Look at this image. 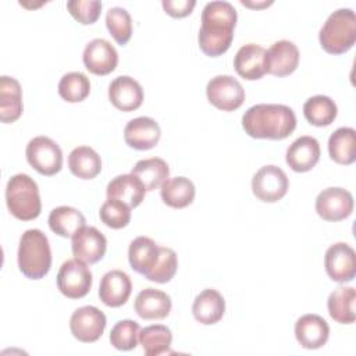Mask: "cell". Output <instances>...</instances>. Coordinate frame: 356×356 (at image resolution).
<instances>
[{"label": "cell", "instance_id": "6da1fadb", "mask_svg": "<svg viewBox=\"0 0 356 356\" xmlns=\"http://www.w3.org/2000/svg\"><path fill=\"white\" fill-rule=\"evenodd\" d=\"M236 18V10L228 1H210L204 6L197 42L206 56L218 57L229 49Z\"/></svg>", "mask_w": 356, "mask_h": 356}, {"label": "cell", "instance_id": "7a4b0ae2", "mask_svg": "<svg viewBox=\"0 0 356 356\" xmlns=\"http://www.w3.org/2000/svg\"><path fill=\"white\" fill-rule=\"evenodd\" d=\"M245 132L256 139L281 140L296 128V115L285 104L260 103L249 107L242 115Z\"/></svg>", "mask_w": 356, "mask_h": 356}, {"label": "cell", "instance_id": "3957f363", "mask_svg": "<svg viewBox=\"0 0 356 356\" xmlns=\"http://www.w3.org/2000/svg\"><path fill=\"white\" fill-rule=\"evenodd\" d=\"M18 267L29 280H40L49 273L51 267V250L47 236L40 229H26L21 235Z\"/></svg>", "mask_w": 356, "mask_h": 356}, {"label": "cell", "instance_id": "277c9868", "mask_svg": "<svg viewBox=\"0 0 356 356\" xmlns=\"http://www.w3.org/2000/svg\"><path fill=\"white\" fill-rule=\"evenodd\" d=\"M6 203L10 213L21 220H35L42 211L38 184L26 174L13 175L6 186Z\"/></svg>", "mask_w": 356, "mask_h": 356}, {"label": "cell", "instance_id": "5b68a950", "mask_svg": "<svg viewBox=\"0 0 356 356\" xmlns=\"http://www.w3.org/2000/svg\"><path fill=\"white\" fill-rule=\"evenodd\" d=\"M318 40L330 54H342L356 42V15L350 8H338L331 13L320 29Z\"/></svg>", "mask_w": 356, "mask_h": 356}, {"label": "cell", "instance_id": "8992f818", "mask_svg": "<svg viewBox=\"0 0 356 356\" xmlns=\"http://www.w3.org/2000/svg\"><path fill=\"white\" fill-rule=\"evenodd\" d=\"M28 163L42 175H54L63 167V152L60 146L47 136H35L26 145Z\"/></svg>", "mask_w": 356, "mask_h": 356}, {"label": "cell", "instance_id": "52a82bcc", "mask_svg": "<svg viewBox=\"0 0 356 356\" xmlns=\"http://www.w3.org/2000/svg\"><path fill=\"white\" fill-rule=\"evenodd\" d=\"M92 273L86 263L78 259H70L64 261L57 273L58 291L70 298L79 299L88 295L92 286Z\"/></svg>", "mask_w": 356, "mask_h": 356}, {"label": "cell", "instance_id": "ba28073f", "mask_svg": "<svg viewBox=\"0 0 356 356\" xmlns=\"http://www.w3.org/2000/svg\"><path fill=\"white\" fill-rule=\"evenodd\" d=\"M289 188V179L284 170L274 164L263 165L252 178L253 195L266 203L281 200Z\"/></svg>", "mask_w": 356, "mask_h": 356}, {"label": "cell", "instance_id": "9c48e42d", "mask_svg": "<svg viewBox=\"0 0 356 356\" xmlns=\"http://www.w3.org/2000/svg\"><path fill=\"white\" fill-rule=\"evenodd\" d=\"M209 102L222 111H234L245 102V89L241 82L231 75H217L206 86Z\"/></svg>", "mask_w": 356, "mask_h": 356}, {"label": "cell", "instance_id": "30bf717a", "mask_svg": "<svg viewBox=\"0 0 356 356\" xmlns=\"http://www.w3.org/2000/svg\"><path fill=\"white\" fill-rule=\"evenodd\" d=\"M107 320L104 313L95 306L78 307L70 318V330L81 342H96L104 332Z\"/></svg>", "mask_w": 356, "mask_h": 356}, {"label": "cell", "instance_id": "8fae6325", "mask_svg": "<svg viewBox=\"0 0 356 356\" xmlns=\"http://www.w3.org/2000/svg\"><path fill=\"white\" fill-rule=\"evenodd\" d=\"M316 211L325 221L345 220L353 211V196L343 188H325L316 197Z\"/></svg>", "mask_w": 356, "mask_h": 356}, {"label": "cell", "instance_id": "7c38bea8", "mask_svg": "<svg viewBox=\"0 0 356 356\" xmlns=\"http://www.w3.org/2000/svg\"><path fill=\"white\" fill-rule=\"evenodd\" d=\"M324 266L328 277L335 282H349L356 275V254L352 246L345 242L331 245L324 256Z\"/></svg>", "mask_w": 356, "mask_h": 356}, {"label": "cell", "instance_id": "4fadbf2b", "mask_svg": "<svg viewBox=\"0 0 356 356\" xmlns=\"http://www.w3.org/2000/svg\"><path fill=\"white\" fill-rule=\"evenodd\" d=\"M71 248L75 259L86 264H93L103 259L107 249V239L96 227L85 225L72 236Z\"/></svg>", "mask_w": 356, "mask_h": 356}, {"label": "cell", "instance_id": "5bb4252c", "mask_svg": "<svg viewBox=\"0 0 356 356\" xmlns=\"http://www.w3.org/2000/svg\"><path fill=\"white\" fill-rule=\"evenodd\" d=\"M82 58L86 70L95 75H107L113 72L118 64L115 47L102 38H96L85 46Z\"/></svg>", "mask_w": 356, "mask_h": 356}, {"label": "cell", "instance_id": "9a60e30c", "mask_svg": "<svg viewBox=\"0 0 356 356\" xmlns=\"http://www.w3.org/2000/svg\"><path fill=\"white\" fill-rule=\"evenodd\" d=\"M299 64V49L291 40H278L266 51V72L275 76L291 75Z\"/></svg>", "mask_w": 356, "mask_h": 356}, {"label": "cell", "instance_id": "2e32d148", "mask_svg": "<svg viewBox=\"0 0 356 356\" xmlns=\"http://www.w3.org/2000/svg\"><path fill=\"white\" fill-rule=\"evenodd\" d=\"M161 136L159 124L150 117H138L127 122L124 139L127 145L136 150L153 149Z\"/></svg>", "mask_w": 356, "mask_h": 356}, {"label": "cell", "instance_id": "e0dca14e", "mask_svg": "<svg viewBox=\"0 0 356 356\" xmlns=\"http://www.w3.org/2000/svg\"><path fill=\"white\" fill-rule=\"evenodd\" d=\"M108 99L115 108L121 111H134L142 106L143 89L134 78L121 75L108 85Z\"/></svg>", "mask_w": 356, "mask_h": 356}, {"label": "cell", "instance_id": "ac0fdd59", "mask_svg": "<svg viewBox=\"0 0 356 356\" xmlns=\"http://www.w3.org/2000/svg\"><path fill=\"white\" fill-rule=\"evenodd\" d=\"M295 337L305 349H320L330 337L328 323L318 314H303L295 323Z\"/></svg>", "mask_w": 356, "mask_h": 356}, {"label": "cell", "instance_id": "d6986e66", "mask_svg": "<svg viewBox=\"0 0 356 356\" xmlns=\"http://www.w3.org/2000/svg\"><path fill=\"white\" fill-rule=\"evenodd\" d=\"M132 292V282L127 273L121 270L107 271L100 281L99 298L108 307L122 306Z\"/></svg>", "mask_w": 356, "mask_h": 356}, {"label": "cell", "instance_id": "ffe728a7", "mask_svg": "<svg viewBox=\"0 0 356 356\" xmlns=\"http://www.w3.org/2000/svg\"><path fill=\"white\" fill-rule=\"evenodd\" d=\"M286 164L296 172L310 171L320 160V145L313 136L303 135L286 149Z\"/></svg>", "mask_w": 356, "mask_h": 356}, {"label": "cell", "instance_id": "44dd1931", "mask_svg": "<svg viewBox=\"0 0 356 356\" xmlns=\"http://www.w3.org/2000/svg\"><path fill=\"white\" fill-rule=\"evenodd\" d=\"M234 67L243 79H260L266 74V50L256 43L242 46L234 57Z\"/></svg>", "mask_w": 356, "mask_h": 356}, {"label": "cell", "instance_id": "7402d4cb", "mask_svg": "<svg viewBox=\"0 0 356 356\" xmlns=\"http://www.w3.org/2000/svg\"><path fill=\"white\" fill-rule=\"evenodd\" d=\"M106 193L107 199L120 200L134 209L143 202L146 189L140 179L134 174H122L117 175L107 184Z\"/></svg>", "mask_w": 356, "mask_h": 356}, {"label": "cell", "instance_id": "603a6c76", "mask_svg": "<svg viewBox=\"0 0 356 356\" xmlns=\"http://www.w3.org/2000/svg\"><path fill=\"white\" fill-rule=\"evenodd\" d=\"M171 298L159 289H142L135 299V312L145 320H163L171 312Z\"/></svg>", "mask_w": 356, "mask_h": 356}, {"label": "cell", "instance_id": "cb8c5ba5", "mask_svg": "<svg viewBox=\"0 0 356 356\" xmlns=\"http://www.w3.org/2000/svg\"><path fill=\"white\" fill-rule=\"evenodd\" d=\"M192 313L196 321L204 325L218 323L225 313V300L222 295L216 289L202 291L193 300Z\"/></svg>", "mask_w": 356, "mask_h": 356}, {"label": "cell", "instance_id": "d4e9b609", "mask_svg": "<svg viewBox=\"0 0 356 356\" xmlns=\"http://www.w3.org/2000/svg\"><path fill=\"white\" fill-rule=\"evenodd\" d=\"M160 256V246L149 236H138L129 243L128 260L131 267L142 274L147 275L156 266Z\"/></svg>", "mask_w": 356, "mask_h": 356}, {"label": "cell", "instance_id": "484cf974", "mask_svg": "<svg viewBox=\"0 0 356 356\" xmlns=\"http://www.w3.org/2000/svg\"><path fill=\"white\" fill-rule=\"evenodd\" d=\"M22 114V92L19 82L3 75L0 76V120L4 124L17 121Z\"/></svg>", "mask_w": 356, "mask_h": 356}, {"label": "cell", "instance_id": "4316f807", "mask_svg": "<svg viewBox=\"0 0 356 356\" xmlns=\"http://www.w3.org/2000/svg\"><path fill=\"white\" fill-rule=\"evenodd\" d=\"M356 291L353 286H338L327 300V307L331 318L339 324H352L356 320L355 312Z\"/></svg>", "mask_w": 356, "mask_h": 356}, {"label": "cell", "instance_id": "83f0119b", "mask_svg": "<svg viewBox=\"0 0 356 356\" xmlns=\"http://www.w3.org/2000/svg\"><path fill=\"white\" fill-rule=\"evenodd\" d=\"M328 153L338 164H352L356 160V131L350 127L335 129L328 139Z\"/></svg>", "mask_w": 356, "mask_h": 356}, {"label": "cell", "instance_id": "f1b7e54d", "mask_svg": "<svg viewBox=\"0 0 356 356\" xmlns=\"http://www.w3.org/2000/svg\"><path fill=\"white\" fill-rule=\"evenodd\" d=\"M161 200L174 209H184L189 206L195 199V185L186 177L168 178L160 186Z\"/></svg>", "mask_w": 356, "mask_h": 356}, {"label": "cell", "instance_id": "f546056e", "mask_svg": "<svg viewBox=\"0 0 356 356\" xmlns=\"http://www.w3.org/2000/svg\"><path fill=\"white\" fill-rule=\"evenodd\" d=\"M85 222L83 214L71 206L56 207L49 214L50 229L63 238H72Z\"/></svg>", "mask_w": 356, "mask_h": 356}, {"label": "cell", "instance_id": "4dcf8cb0", "mask_svg": "<svg viewBox=\"0 0 356 356\" xmlns=\"http://www.w3.org/2000/svg\"><path fill=\"white\" fill-rule=\"evenodd\" d=\"M71 172L81 179H92L102 171V159L89 146H78L68 156Z\"/></svg>", "mask_w": 356, "mask_h": 356}, {"label": "cell", "instance_id": "1f68e13d", "mask_svg": "<svg viewBox=\"0 0 356 356\" xmlns=\"http://www.w3.org/2000/svg\"><path fill=\"white\" fill-rule=\"evenodd\" d=\"M131 174L140 179L146 191H154L168 179L170 168L168 164L160 157H150L139 160L134 167Z\"/></svg>", "mask_w": 356, "mask_h": 356}, {"label": "cell", "instance_id": "d6a6232c", "mask_svg": "<svg viewBox=\"0 0 356 356\" xmlns=\"http://www.w3.org/2000/svg\"><path fill=\"white\" fill-rule=\"evenodd\" d=\"M305 118L314 127H328L338 114L335 102L324 95L309 97L303 104Z\"/></svg>", "mask_w": 356, "mask_h": 356}, {"label": "cell", "instance_id": "836d02e7", "mask_svg": "<svg viewBox=\"0 0 356 356\" xmlns=\"http://www.w3.org/2000/svg\"><path fill=\"white\" fill-rule=\"evenodd\" d=\"M172 342V334L168 327L154 324L145 327L139 332V343L147 356H159L168 352Z\"/></svg>", "mask_w": 356, "mask_h": 356}, {"label": "cell", "instance_id": "e575fe53", "mask_svg": "<svg viewBox=\"0 0 356 356\" xmlns=\"http://www.w3.org/2000/svg\"><path fill=\"white\" fill-rule=\"evenodd\" d=\"M90 93L89 78L79 72L72 71L65 75L58 82V95L68 103H79L85 100Z\"/></svg>", "mask_w": 356, "mask_h": 356}, {"label": "cell", "instance_id": "d590c367", "mask_svg": "<svg viewBox=\"0 0 356 356\" xmlns=\"http://www.w3.org/2000/svg\"><path fill=\"white\" fill-rule=\"evenodd\" d=\"M106 25L114 40L124 46L132 35V19L129 13L122 7H111L106 14Z\"/></svg>", "mask_w": 356, "mask_h": 356}, {"label": "cell", "instance_id": "8d00e7d4", "mask_svg": "<svg viewBox=\"0 0 356 356\" xmlns=\"http://www.w3.org/2000/svg\"><path fill=\"white\" fill-rule=\"evenodd\" d=\"M140 327L134 320H120L111 328L110 343L118 350H132L139 341Z\"/></svg>", "mask_w": 356, "mask_h": 356}, {"label": "cell", "instance_id": "74e56055", "mask_svg": "<svg viewBox=\"0 0 356 356\" xmlns=\"http://www.w3.org/2000/svg\"><path fill=\"white\" fill-rule=\"evenodd\" d=\"M100 220L103 224L113 229L124 228L131 221V207L125 203L115 200V199H107L99 211Z\"/></svg>", "mask_w": 356, "mask_h": 356}, {"label": "cell", "instance_id": "f35d334b", "mask_svg": "<svg viewBox=\"0 0 356 356\" xmlns=\"http://www.w3.org/2000/svg\"><path fill=\"white\" fill-rule=\"evenodd\" d=\"M177 268H178L177 253L171 248L160 246L159 260L153 267V270L145 278L157 284H165L171 281V278L175 275Z\"/></svg>", "mask_w": 356, "mask_h": 356}, {"label": "cell", "instance_id": "ab89813d", "mask_svg": "<svg viewBox=\"0 0 356 356\" xmlns=\"http://www.w3.org/2000/svg\"><path fill=\"white\" fill-rule=\"evenodd\" d=\"M70 14L81 24L90 25L97 21L102 11V1L99 0H71L67 3Z\"/></svg>", "mask_w": 356, "mask_h": 356}, {"label": "cell", "instance_id": "60d3db41", "mask_svg": "<svg viewBox=\"0 0 356 356\" xmlns=\"http://www.w3.org/2000/svg\"><path fill=\"white\" fill-rule=\"evenodd\" d=\"M164 11L174 17V18H182L192 13L193 7L196 6L195 0H163L161 1Z\"/></svg>", "mask_w": 356, "mask_h": 356}, {"label": "cell", "instance_id": "b9f144b4", "mask_svg": "<svg viewBox=\"0 0 356 356\" xmlns=\"http://www.w3.org/2000/svg\"><path fill=\"white\" fill-rule=\"evenodd\" d=\"M241 3L243 6H248V7H252V8H261V7H268L273 4V1H260V3H254V1H248V0H241Z\"/></svg>", "mask_w": 356, "mask_h": 356}]
</instances>
